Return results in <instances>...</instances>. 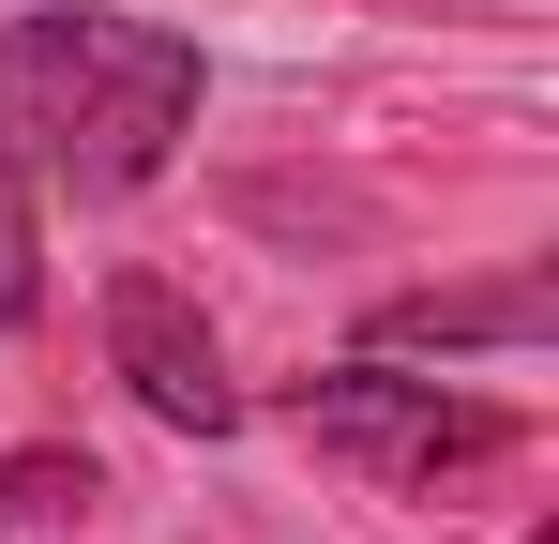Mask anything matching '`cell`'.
<instances>
[{
	"mask_svg": "<svg viewBox=\"0 0 559 544\" xmlns=\"http://www.w3.org/2000/svg\"><path fill=\"white\" fill-rule=\"evenodd\" d=\"M31 303H46V243H31V167L0 152V333H15Z\"/></svg>",
	"mask_w": 559,
	"mask_h": 544,
	"instance_id": "cell-6",
	"label": "cell"
},
{
	"mask_svg": "<svg viewBox=\"0 0 559 544\" xmlns=\"http://www.w3.org/2000/svg\"><path fill=\"white\" fill-rule=\"evenodd\" d=\"M559 333V287L545 272H499V287H408V303H378L364 348L393 363H454V348H545Z\"/></svg>",
	"mask_w": 559,
	"mask_h": 544,
	"instance_id": "cell-4",
	"label": "cell"
},
{
	"mask_svg": "<svg viewBox=\"0 0 559 544\" xmlns=\"http://www.w3.org/2000/svg\"><path fill=\"white\" fill-rule=\"evenodd\" d=\"M106 378H121L152 424H182V439H227V424H242V378H227L212 318H197L167 272H106Z\"/></svg>",
	"mask_w": 559,
	"mask_h": 544,
	"instance_id": "cell-3",
	"label": "cell"
},
{
	"mask_svg": "<svg viewBox=\"0 0 559 544\" xmlns=\"http://www.w3.org/2000/svg\"><path fill=\"white\" fill-rule=\"evenodd\" d=\"M287 424L333 453V469L393 484V499H439L454 469H484V453H514V439H530L514 409H484V393H439V378H408L393 348L333 363V378H302V393H287Z\"/></svg>",
	"mask_w": 559,
	"mask_h": 544,
	"instance_id": "cell-2",
	"label": "cell"
},
{
	"mask_svg": "<svg viewBox=\"0 0 559 544\" xmlns=\"http://www.w3.org/2000/svg\"><path fill=\"white\" fill-rule=\"evenodd\" d=\"M197 137V46L167 15H106V0H61V15H15L0 31V152L61 197H136Z\"/></svg>",
	"mask_w": 559,
	"mask_h": 544,
	"instance_id": "cell-1",
	"label": "cell"
},
{
	"mask_svg": "<svg viewBox=\"0 0 559 544\" xmlns=\"http://www.w3.org/2000/svg\"><path fill=\"white\" fill-rule=\"evenodd\" d=\"M92 453H0V530H61V515H92Z\"/></svg>",
	"mask_w": 559,
	"mask_h": 544,
	"instance_id": "cell-5",
	"label": "cell"
}]
</instances>
